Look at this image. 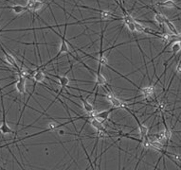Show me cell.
I'll list each match as a JSON object with an SVG mask.
<instances>
[{
	"mask_svg": "<svg viewBox=\"0 0 181 170\" xmlns=\"http://www.w3.org/2000/svg\"><path fill=\"white\" fill-rule=\"evenodd\" d=\"M44 7V3L40 0H28L27 2V8L28 10H31V11H38Z\"/></svg>",
	"mask_w": 181,
	"mask_h": 170,
	"instance_id": "obj_1",
	"label": "cell"
},
{
	"mask_svg": "<svg viewBox=\"0 0 181 170\" xmlns=\"http://www.w3.org/2000/svg\"><path fill=\"white\" fill-rule=\"evenodd\" d=\"M2 106H3V103H2ZM5 117H6V115H5V109H4V106H3V121H2L1 127H0V133L3 134V135H8V134L14 133V132L6 123V118H5Z\"/></svg>",
	"mask_w": 181,
	"mask_h": 170,
	"instance_id": "obj_2",
	"label": "cell"
},
{
	"mask_svg": "<svg viewBox=\"0 0 181 170\" xmlns=\"http://www.w3.org/2000/svg\"><path fill=\"white\" fill-rule=\"evenodd\" d=\"M15 89L20 95L26 93V84H25V77L18 75V81L15 83Z\"/></svg>",
	"mask_w": 181,
	"mask_h": 170,
	"instance_id": "obj_3",
	"label": "cell"
},
{
	"mask_svg": "<svg viewBox=\"0 0 181 170\" xmlns=\"http://www.w3.org/2000/svg\"><path fill=\"white\" fill-rule=\"evenodd\" d=\"M0 9H10V10H11L14 11L15 14H17V15H19V14H23V12H25L26 10H28L26 7H24V6H22V5H19V4H17V5H14V6H5V7H0Z\"/></svg>",
	"mask_w": 181,
	"mask_h": 170,
	"instance_id": "obj_4",
	"label": "cell"
},
{
	"mask_svg": "<svg viewBox=\"0 0 181 170\" xmlns=\"http://www.w3.org/2000/svg\"><path fill=\"white\" fill-rule=\"evenodd\" d=\"M111 112H112V110H107V111H102V112L97 113L95 114V118H97L101 122H103V121H105V120L108 119Z\"/></svg>",
	"mask_w": 181,
	"mask_h": 170,
	"instance_id": "obj_5",
	"label": "cell"
},
{
	"mask_svg": "<svg viewBox=\"0 0 181 170\" xmlns=\"http://www.w3.org/2000/svg\"><path fill=\"white\" fill-rule=\"evenodd\" d=\"M157 6L163 7V8H168V9L177 8V9L181 10L180 8L177 7V5L175 4V2L173 1V0H166V1H164V2H158V3H157Z\"/></svg>",
	"mask_w": 181,
	"mask_h": 170,
	"instance_id": "obj_6",
	"label": "cell"
},
{
	"mask_svg": "<svg viewBox=\"0 0 181 170\" xmlns=\"http://www.w3.org/2000/svg\"><path fill=\"white\" fill-rule=\"evenodd\" d=\"M1 49H2V51H3L4 55H5V60H6V61H7L10 65H11V66L18 68L17 64H16V61H15L14 57L12 56V55H10V54H9V53H7V52H6L3 48H1Z\"/></svg>",
	"mask_w": 181,
	"mask_h": 170,
	"instance_id": "obj_7",
	"label": "cell"
},
{
	"mask_svg": "<svg viewBox=\"0 0 181 170\" xmlns=\"http://www.w3.org/2000/svg\"><path fill=\"white\" fill-rule=\"evenodd\" d=\"M166 26H167V28H168V30H169L170 31H171V33L173 34V35H175V36H178V35H180V33L178 32V30H176V28H175V26L170 21V20H168L167 18L165 19V23H164Z\"/></svg>",
	"mask_w": 181,
	"mask_h": 170,
	"instance_id": "obj_8",
	"label": "cell"
},
{
	"mask_svg": "<svg viewBox=\"0 0 181 170\" xmlns=\"http://www.w3.org/2000/svg\"><path fill=\"white\" fill-rule=\"evenodd\" d=\"M150 148L163 152V144L158 140H151V148Z\"/></svg>",
	"mask_w": 181,
	"mask_h": 170,
	"instance_id": "obj_9",
	"label": "cell"
},
{
	"mask_svg": "<svg viewBox=\"0 0 181 170\" xmlns=\"http://www.w3.org/2000/svg\"><path fill=\"white\" fill-rule=\"evenodd\" d=\"M141 94L143 97H152L154 94V86H147L141 89Z\"/></svg>",
	"mask_w": 181,
	"mask_h": 170,
	"instance_id": "obj_10",
	"label": "cell"
},
{
	"mask_svg": "<svg viewBox=\"0 0 181 170\" xmlns=\"http://www.w3.org/2000/svg\"><path fill=\"white\" fill-rule=\"evenodd\" d=\"M67 52H68V43H67V40L66 38H63L62 40V43H61V45H60V50H59V53L56 57H59L61 54L63 53H67Z\"/></svg>",
	"mask_w": 181,
	"mask_h": 170,
	"instance_id": "obj_11",
	"label": "cell"
},
{
	"mask_svg": "<svg viewBox=\"0 0 181 170\" xmlns=\"http://www.w3.org/2000/svg\"><path fill=\"white\" fill-rule=\"evenodd\" d=\"M109 102H111L112 106L114 108H125L126 107V104H124L121 100H120L119 98H117L116 97L114 98H112Z\"/></svg>",
	"mask_w": 181,
	"mask_h": 170,
	"instance_id": "obj_12",
	"label": "cell"
},
{
	"mask_svg": "<svg viewBox=\"0 0 181 170\" xmlns=\"http://www.w3.org/2000/svg\"><path fill=\"white\" fill-rule=\"evenodd\" d=\"M90 125H91L94 128H96L98 132H99V130H105V128H103L102 122H101L97 118L91 119V121H90Z\"/></svg>",
	"mask_w": 181,
	"mask_h": 170,
	"instance_id": "obj_13",
	"label": "cell"
},
{
	"mask_svg": "<svg viewBox=\"0 0 181 170\" xmlns=\"http://www.w3.org/2000/svg\"><path fill=\"white\" fill-rule=\"evenodd\" d=\"M45 77H46V76L43 71H36L32 78L36 82H43Z\"/></svg>",
	"mask_w": 181,
	"mask_h": 170,
	"instance_id": "obj_14",
	"label": "cell"
},
{
	"mask_svg": "<svg viewBox=\"0 0 181 170\" xmlns=\"http://www.w3.org/2000/svg\"><path fill=\"white\" fill-rule=\"evenodd\" d=\"M138 129H139V133H140L141 137H143V138L146 137L148 135V132H149L148 128L143 124H140L138 121Z\"/></svg>",
	"mask_w": 181,
	"mask_h": 170,
	"instance_id": "obj_15",
	"label": "cell"
},
{
	"mask_svg": "<svg viewBox=\"0 0 181 170\" xmlns=\"http://www.w3.org/2000/svg\"><path fill=\"white\" fill-rule=\"evenodd\" d=\"M83 107H84V111L87 112V113H93V112H94V107H93V105H92V104L90 103V102H88L87 100L83 99Z\"/></svg>",
	"mask_w": 181,
	"mask_h": 170,
	"instance_id": "obj_16",
	"label": "cell"
},
{
	"mask_svg": "<svg viewBox=\"0 0 181 170\" xmlns=\"http://www.w3.org/2000/svg\"><path fill=\"white\" fill-rule=\"evenodd\" d=\"M165 19L166 17L163 14H159V12H156V14H154V20H156L157 23H158L159 25H163L165 23Z\"/></svg>",
	"mask_w": 181,
	"mask_h": 170,
	"instance_id": "obj_17",
	"label": "cell"
},
{
	"mask_svg": "<svg viewBox=\"0 0 181 170\" xmlns=\"http://www.w3.org/2000/svg\"><path fill=\"white\" fill-rule=\"evenodd\" d=\"M113 16V14L109 10H101V19L105 20V21H107L109 20L111 17Z\"/></svg>",
	"mask_w": 181,
	"mask_h": 170,
	"instance_id": "obj_18",
	"label": "cell"
},
{
	"mask_svg": "<svg viewBox=\"0 0 181 170\" xmlns=\"http://www.w3.org/2000/svg\"><path fill=\"white\" fill-rule=\"evenodd\" d=\"M97 83L99 85H105L106 83V78H105V77L103 76L101 73H100V72L97 73Z\"/></svg>",
	"mask_w": 181,
	"mask_h": 170,
	"instance_id": "obj_19",
	"label": "cell"
},
{
	"mask_svg": "<svg viewBox=\"0 0 181 170\" xmlns=\"http://www.w3.org/2000/svg\"><path fill=\"white\" fill-rule=\"evenodd\" d=\"M163 122H164V125H165V129H164V136H165V140L169 141V140H171V138H172V132L170 130V128L167 127V125H166V123H165V121H164V120H163Z\"/></svg>",
	"mask_w": 181,
	"mask_h": 170,
	"instance_id": "obj_20",
	"label": "cell"
},
{
	"mask_svg": "<svg viewBox=\"0 0 181 170\" xmlns=\"http://www.w3.org/2000/svg\"><path fill=\"white\" fill-rule=\"evenodd\" d=\"M59 81H60V84L61 86L64 88V87H67L69 83V78L66 76H64V77H59Z\"/></svg>",
	"mask_w": 181,
	"mask_h": 170,
	"instance_id": "obj_21",
	"label": "cell"
},
{
	"mask_svg": "<svg viewBox=\"0 0 181 170\" xmlns=\"http://www.w3.org/2000/svg\"><path fill=\"white\" fill-rule=\"evenodd\" d=\"M134 24H135V30H136V31L137 32H139V33H143V31H144V26L143 25H141L140 23H138V22H134Z\"/></svg>",
	"mask_w": 181,
	"mask_h": 170,
	"instance_id": "obj_22",
	"label": "cell"
},
{
	"mask_svg": "<svg viewBox=\"0 0 181 170\" xmlns=\"http://www.w3.org/2000/svg\"><path fill=\"white\" fill-rule=\"evenodd\" d=\"M180 50H181V46H180L179 43L178 42H175L173 44V45H172V51H173L174 55H175L176 53H178Z\"/></svg>",
	"mask_w": 181,
	"mask_h": 170,
	"instance_id": "obj_23",
	"label": "cell"
},
{
	"mask_svg": "<svg viewBox=\"0 0 181 170\" xmlns=\"http://www.w3.org/2000/svg\"><path fill=\"white\" fill-rule=\"evenodd\" d=\"M98 61H99V64H101V65H106L108 62V59L105 56L101 55L98 59Z\"/></svg>",
	"mask_w": 181,
	"mask_h": 170,
	"instance_id": "obj_24",
	"label": "cell"
},
{
	"mask_svg": "<svg viewBox=\"0 0 181 170\" xmlns=\"http://www.w3.org/2000/svg\"><path fill=\"white\" fill-rule=\"evenodd\" d=\"M142 146L145 148H151V140L148 138H145L143 141H142Z\"/></svg>",
	"mask_w": 181,
	"mask_h": 170,
	"instance_id": "obj_25",
	"label": "cell"
},
{
	"mask_svg": "<svg viewBox=\"0 0 181 170\" xmlns=\"http://www.w3.org/2000/svg\"><path fill=\"white\" fill-rule=\"evenodd\" d=\"M59 126H61V125L58 124V123H56V122H50V123H48V125H47V129H55V128H57Z\"/></svg>",
	"mask_w": 181,
	"mask_h": 170,
	"instance_id": "obj_26",
	"label": "cell"
},
{
	"mask_svg": "<svg viewBox=\"0 0 181 170\" xmlns=\"http://www.w3.org/2000/svg\"><path fill=\"white\" fill-rule=\"evenodd\" d=\"M134 22H135V21H134ZM134 22H131V23H128V24H126V26H127L128 30H130L131 32H135V31H136V30H135V24H134Z\"/></svg>",
	"mask_w": 181,
	"mask_h": 170,
	"instance_id": "obj_27",
	"label": "cell"
},
{
	"mask_svg": "<svg viewBox=\"0 0 181 170\" xmlns=\"http://www.w3.org/2000/svg\"><path fill=\"white\" fill-rule=\"evenodd\" d=\"M98 137L101 138V139L106 138L107 137V134L105 132V130H99V132H98Z\"/></svg>",
	"mask_w": 181,
	"mask_h": 170,
	"instance_id": "obj_28",
	"label": "cell"
},
{
	"mask_svg": "<svg viewBox=\"0 0 181 170\" xmlns=\"http://www.w3.org/2000/svg\"><path fill=\"white\" fill-rule=\"evenodd\" d=\"M165 107H166V104H165V102H163V101H162V102H159V103L158 104V109L160 110V111L164 110Z\"/></svg>",
	"mask_w": 181,
	"mask_h": 170,
	"instance_id": "obj_29",
	"label": "cell"
},
{
	"mask_svg": "<svg viewBox=\"0 0 181 170\" xmlns=\"http://www.w3.org/2000/svg\"><path fill=\"white\" fill-rule=\"evenodd\" d=\"M105 97H106V99H107L108 101H110L112 98H114V97H115V95H114L113 93H111V92H108V93L106 94Z\"/></svg>",
	"mask_w": 181,
	"mask_h": 170,
	"instance_id": "obj_30",
	"label": "cell"
},
{
	"mask_svg": "<svg viewBox=\"0 0 181 170\" xmlns=\"http://www.w3.org/2000/svg\"><path fill=\"white\" fill-rule=\"evenodd\" d=\"M175 71H176V73L181 74V61L177 64V66H176V68H175Z\"/></svg>",
	"mask_w": 181,
	"mask_h": 170,
	"instance_id": "obj_31",
	"label": "cell"
},
{
	"mask_svg": "<svg viewBox=\"0 0 181 170\" xmlns=\"http://www.w3.org/2000/svg\"><path fill=\"white\" fill-rule=\"evenodd\" d=\"M58 132H59L60 135H64V133H66V132H64V130H63V129H60Z\"/></svg>",
	"mask_w": 181,
	"mask_h": 170,
	"instance_id": "obj_32",
	"label": "cell"
},
{
	"mask_svg": "<svg viewBox=\"0 0 181 170\" xmlns=\"http://www.w3.org/2000/svg\"><path fill=\"white\" fill-rule=\"evenodd\" d=\"M117 1H118V2H119V4L121 5V9L123 10V8H122V6H121V4H122V0H117Z\"/></svg>",
	"mask_w": 181,
	"mask_h": 170,
	"instance_id": "obj_33",
	"label": "cell"
},
{
	"mask_svg": "<svg viewBox=\"0 0 181 170\" xmlns=\"http://www.w3.org/2000/svg\"><path fill=\"white\" fill-rule=\"evenodd\" d=\"M0 127H1V124H0Z\"/></svg>",
	"mask_w": 181,
	"mask_h": 170,
	"instance_id": "obj_34",
	"label": "cell"
}]
</instances>
